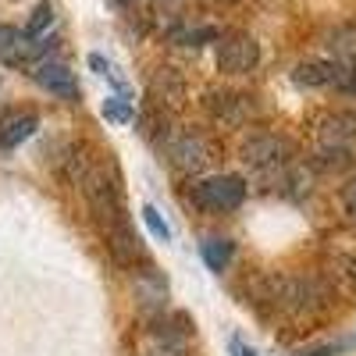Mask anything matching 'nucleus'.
Returning <instances> with one entry per match:
<instances>
[{
    "label": "nucleus",
    "mask_w": 356,
    "mask_h": 356,
    "mask_svg": "<svg viewBox=\"0 0 356 356\" xmlns=\"http://www.w3.org/2000/svg\"><path fill=\"white\" fill-rule=\"evenodd\" d=\"M193 200L203 207V211H235L243 200H246V182L239 175H214V178H203V182L193 189Z\"/></svg>",
    "instance_id": "obj_1"
},
{
    "label": "nucleus",
    "mask_w": 356,
    "mask_h": 356,
    "mask_svg": "<svg viewBox=\"0 0 356 356\" xmlns=\"http://www.w3.org/2000/svg\"><path fill=\"white\" fill-rule=\"evenodd\" d=\"M260 61V43L250 33H228L218 36V72L228 75H246Z\"/></svg>",
    "instance_id": "obj_2"
},
{
    "label": "nucleus",
    "mask_w": 356,
    "mask_h": 356,
    "mask_svg": "<svg viewBox=\"0 0 356 356\" xmlns=\"http://www.w3.org/2000/svg\"><path fill=\"white\" fill-rule=\"evenodd\" d=\"M289 154H292L289 139L271 136V132H257V136H250V139L243 143V161H246L250 168H257V171L285 164V161H289Z\"/></svg>",
    "instance_id": "obj_3"
},
{
    "label": "nucleus",
    "mask_w": 356,
    "mask_h": 356,
    "mask_svg": "<svg viewBox=\"0 0 356 356\" xmlns=\"http://www.w3.org/2000/svg\"><path fill=\"white\" fill-rule=\"evenodd\" d=\"M33 79L40 89H47V93L54 97H65V100H79V82H75V72L61 61H50V57H43V61L33 68Z\"/></svg>",
    "instance_id": "obj_4"
},
{
    "label": "nucleus",
    "mask_w": 356,
    "mask_h": 356,
    "mask_svg": "<svg viewBox=\"0 0 356 356\" xmlns=\"http://www.w3.org/2000/svg\"><path fill=\"white\" fill-rule=\"evenodd\" d=\"M168 161L186 171V175H196L207 168V161H211V150H207V143L200 136H178L168 143Z\"/></svg>",
    "instance_id": "obj_5"
},
{
    "label": "nucleus",
    "mask_w": 356,
    "mask_h": 356,
    "mask_svg": "<svg viewBox=\"0 0 356 356\" xmlns=\"http://www.w3.org/2000/svg\"><path fill=\"white\" fill-rule=\"evenodd\" d=\"M335 79H339V61H321V57L300 61L292 72V82L300 89H332Z\"/></svg>",
    "instance_id": "obj_6"
},
{
    "label": "nucleus",
    "mask_w": 356,
    "mask_h": 356,
    "mask_svg": "<svg viewBox=\"0 0 356 356\" xmlns=\"http://www.w3.org/2000/svg\"><path fill=\"white\" fill-rule=\"evenodd\" d=\"M356 139V111H342L321 122V143L332 146V150H346Z\"/></svg>",
    "instance_id": "obj_7"
},
{
    "label": "nucleus",
    "mask_w": 356,
    "mask_h": 356,
    "mask_svg": "<svg viewBox=\"0 0 356 356\" xmlns=\"http://www.w3.org/2000/svg\"><path fill=\"white\" fill-rule=\"evenodd\" d=\"M150 97L164 107H182V100H186V82H182V75H178L175 68H161L157 75H154V86H150Z\"/></svg>",
    "instance_id": "obj_8"
},
{
    "label": "nucleus",
    "mask_w": 356,
    "mask_h": 356,
    "mask_svg": "<svg viewBox=\"0 0 356 356\" xmlns=\"http://www.w3.org/2000/svg\"><path fill=\"white\" fill-rule=\"evenodd\" d=\"M40 129V118L36 114H11L4 125H0V146H4V150H15V146H22L29 136H33Z\"/></svg>",
    "instance_id": "obj_9"
},
{
    "label": "nucleus",
    "mask_w": 356,
    "mask_h": 356,
    "mask_svg": "<svg viewBox=\"0 0 356 356\" xmlns=\"http://www.w3.org/2000/svg\"><path fill=\"white\" fill-rule=\"evenodd\" d=\"M200 257H203V264L211 267V271H225V267L232 264V257H235V243L232 239H207L203 243V250H200Z\"/></svg>",
    "instance_id": "obj_10"
},
{
    "label": "nucleus",
    "mask_w": 356,
    "mask_h": 356,
    "mask_svg": "<svg viewBox=\"0 0 356 356\" xmlns=\"http://www.w3.org/2000/svg\"><path fill=\"white\" fill-rule=\"evenodd\" d=\"M332 54L339 57V65H356V25H342L328 36Z\"/></svg>",
    "instance_id": "obj_11"
},
{
    "label": "nucleus",
    "mask_w": 356,
    "mask_h": 356,
    "mask_svg": "<svg viewBox=\"0 0 356 356\" xmlns=\"http://www.w3.org/2000/svg\"><path fill=\"white\" fill-rule=\"evenodd\" d=\"M50 29H54V4L43 0V4L33 8V15L25 22V40H47Z\"/></svg>",
    "instance_id": "obj_12"
},
{
    "label": "nucleus",
    "mask_w": 356,
    "mask_h": 356,
    "mask_svg": "<svg viewBox=\"0 0 356 356\" xmlns=\"http://www.w3.org/2000/svg\"><path fill=\"white\" fill-rule=\"evenodd\" d=\"M171 40L178 43V47H203V43H211V40H218V29H211V25H196V29H175L171 33Z\"/></svg>",
    "instance_id": "obj_13"
},
{
    "label": "nucleus",
    "mask_w": 356,
    "mask_h": 356,
    "mask_svg": "<svg viewBox=\"0 0 356 356\" xmlns=\"http://www.w3.org/2000/svg\"><path fill=\"white\" fill-rule=\"evenodd\" d=\"M104 118H107V122H114V125H129L132 118H136L132 100L122 97V93H118V97H107V100H104Z\"/></svg>",
    "instance_id": "obj_14"
},
{
    "label": "nucleus",
    "mask_w": 356,
    "mask_h": 356,
    "mask_svg": "<svg viewBox=\"0 0 356 356\" xmlns=\"http://www.w3.org/2000/svg\"><path fill=\"white\" fill-rule=\"evenodd\" d=\"M143 221L150 225V232L157 235L161 243H171V228H168V221L157 214V207H150V203H146V207H143Z\"/></svg>",
    "instance_id": "obj_15"
},
{
    "label": "nucleus",
    "mask_w": 356,
    "mask_h": 356,
    "mask_svg": "<svg viewBox=\"0 0 356 356\" xmlns=\"http://www.w3.org/2000/svg\"><path fill=\"white\" fill-rule=\"evenodd\" d=\"M89 68H93L97 75H104V79H111V82H114L118 89H125V79L118 75V68H114V65L107 61L104 54H89Z\"/></svg>",
    "instance_id": "obj_16"
},
{
    "label": "nucleus",
    "mask_w": 356,
    "mask_h": 356,
    "mask_svg": "<svg viewBox=\"0 0 356 356\" xmlns=\"http://www.w3.org/2000/svg\"><path fill=\"white\" fill-rule=\"evenodd\" d=\"M22 43V33H18V29H11V25H4V22H0V61H11V54H15V47Z\"/></svg>",
    "instance_id": "obj_17"
},
{
    "label": "nucleus",
    "mask_w": 356,
    "mask_h": 356,
    "mask_svg": "<svg viewBox=\"0 0 356 356\" xmlns=\"http://www.w3.org/2000/svg\"><path fill=\"white\" fill-rule=\"evenodd\" d=\"M335 89H342V93H356V65H339Z\"/></svg>",
    "instance_id": "obj_18"
},
{
    "label": "nucleus",
    "mask_w": 356,
    "mask_h": 356,
    "mask_svg": "<svg viewBox=\"0 0 356 356\" xmlns=\"http://www.w3.org/2000/svg\"><path fill=\"white\" fill-rule=\"evenodd\" d=\"M342 207H346L349 218H356V178H349V182L342 186Z\"/></svg>",
    "instance_id": "obj_19"
},
{
    "label": "nucleus",
    "mask_w": 356,
    "mask_h": 356,
    "mask_svg": "<svg viewBox=\"0 0 356 356\" xmlns=\"http://www.w3.org/2000/svg\"><path fill=\"white\" fill-rule=\"evenodd\" d=\"M228 353H232V356H257V353H253V349H250L243 339H235V335L228 339Z\"/></svg>",
    "instance_id": "obj_20"
},
{
    "label": "nucleus",
    "mask_w": 356,
    "mask_h": 356,
    "mask_svg": "<svg viewBox=\"0 0 356 356\" xmlns=\"http://www.w3.org/2000/svg\"><path fill=\"white\" fill-rule=\"evenodd\" d=\"M300 356H335V346H321V349H307Z\"/></svg>",
    "instance_id": "obj_21"
},
{
    "label": "nucleus",
    "mask_w": 356,
    "mask_h": 356,
    "mask_svg": "<svg viewBox=\"0 0 356 356\" xmlns=\"http://www.w3.org/2000/svg\"><path fill=\"white\" fill-rule=\"evenodd\" d=\"M111 4H118V8H129V4H136V0H111Z\"/></svg>",
    "instance_id": "obj_22"
}]
</instances>
